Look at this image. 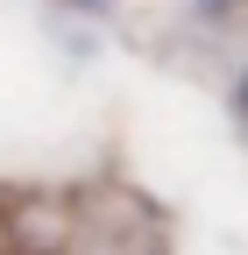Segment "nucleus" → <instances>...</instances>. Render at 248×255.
Masks as SVG:
<instances>
[{
    "label": "nucleus",
    "mask_w": 248,
    "mask_h": 255,
    "mask_svg": "<svg viewBox=\"0 0 248 255\" xmlns=\"http://www.w3.org/2000/svg\"><path fill=\"white\" fill-rule=\"evenodd\" d=\"M241 107H248V78H241Z\"/></svg>",
    "instance_id": "obj_1"
}]
</instances>
